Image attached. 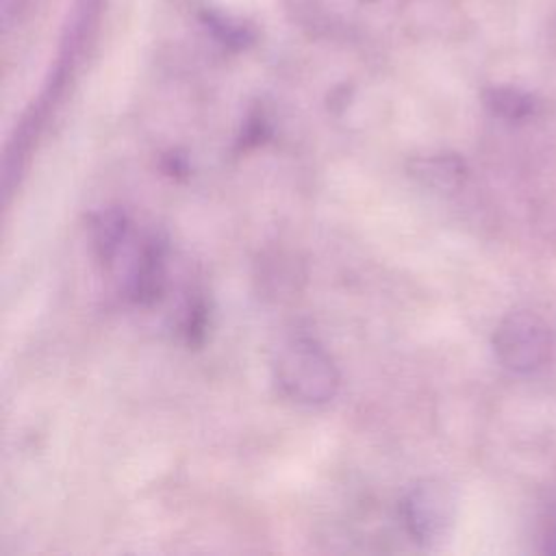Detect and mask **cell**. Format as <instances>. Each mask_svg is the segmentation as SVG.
<instances>
[{
  "label": "cell",
  "instance_id": "obj_9",
  "mask_svg": "<svg viewBox=\"0 0 556 556\" xmlns=\"http://www.w3.org/2000/svg\"><path fill=\"white\" fill-rule=\"evenodd\" d=\"M204 313H206V308H204L200 302H195V304L189 306L187 317H185V324H182V332H185V337H187L189 343L202 341L204 328H206V315H204Z\"/></svg>",
  "mask_w": 556,
  "mask_h": 556
},
{
  "label": "cell",
  "instance_id": "obj_3",
  "mask_svg": "<svg viewBox=\"0 0 556 556\" xmlns=\"http://www.w3.org/2000/svg\"><path fill=\"white\" fill-rule=\"evenodd\" d=\"M493 350L506 369L515 374L536 371L552 352L549 326L530 311L508 313L495 328Z\"/></svg>",
  "mask_w": 556,
  "mask_h": 556
},
{
  "label": "cell",
  "instance_id": "obj_1",
  "mask_svg": "<svg viewBox=\"0 0 556 556\" xmlns=\"http://www.w3.org/2000/svg\"><path fill=\"white\" fill-rule=\"evenodd\" d=\"M98 7V0H78L72 13V22L65 30V39L56 59V65L48 78V83L43 85L41 93L37 96V100L30 104V109L24 113V117L20 119L11 143L7 148V159H4V198L9 200L13 185L20 180L24 165L28 161L30 148L37 141V137L41 135L43 126L48 124L50 115L54 113L56 104L61 102L67 80L74 72V65L78 61L80 48L85 43V35L87 28L93 20V11Z\"/></svg>",
  "mask_w": 556,
  "mask_h": 556
},
{
  "label": "cell",
  "instance_id": "obj_11",
  "mask_svg": "<svg viewBox=\"0 0 556 556\" xmlns=\"http://www.w3.org/2000/svg\"><path fill=\"white\" fill-rule=\"evenodd\" d=\"M552 554H556V528L552 532V539H549V547H547Z\"/></svg>",
  "mask_w": 556,
  "mask_h": 556
},
{
  "label": "cell",
  "instance_id": "obj_8",
  "mask_svg": "<svg viewBox=\"0 0 556 556\" xmlns=\"http://www.w3.org/2000/svg\"><path fill=\"white\" fill-rule=\"evenodd\" d=\"M484 104L486 109L508 122H519L526 119L534 113L536 109V100L526 93L519 91L515 87H491L484 91Z\"/></svg>",
  "mask_w": 556,
  "mask_h": 556
},
{
  "label": "cell",
  "instance_id": "obj_2",
  "mask_svg": "<svg viewBox=\"0 0 556 556\" xmlns=\"http://www.w3.org/2000/svg\"><path fill=\"white\" fill-rule=\"evenodd\" d=\"M276 380L293 402L317 406L337 395L341 378L332 356L315 339L295 337L278 352Z\"/></svg>",
  "mask_w": 556,
  "mask_h": 556
},
{
  "label": "cell",
  "instance_id": "obj_10",
  "mask_svg": "<svg viewBox=\"0 0 556 556\" xmlns=\"http://www.w3.org/2000/svg\"><path fill=\"white\" fill-rule=\"evenodd\" d=\"M28 4H30V0H2V20H4V24H9L13 17H17Z\"/></svg>",
  "mask_w": 556,
  "mask_h": 556
},
{
  "label": "cell",
  "instance_id": "obj_5",
  "mask_svg": "<svg viewBox=\"0 0 556 556\" xmlns=\"http://www.w3.org/2000/svg\"><path fill=\"white\" fill-rule=\"evenodd\" d=\"M165 282L163 245L159 241H148L141 245L128 278V293L139 304H152L159 300Z\"/></svg>",
  "mask_w": 556,
  "mask_h": 556
},
{
  "label": "cell",
  "instance_id": "obj_7",
  "mask_svg": "<svg viewBox=\"0 0 556 556\" xmlns=\"http://www.w3.org/2000/svg\"><path fill=\"white\" fill-rule=\"evenodd\" d=\"M413 174L428 187L454 189L465 180L467 167L456 154H430L413 161Z\"/></svg>",
  "mask_w": 556,
  "mask_h": 556
},
{
  "label": "cell",
  "instance_id": "obj_6",
  "mask_svg": "<svg viewBox=\"0 0 556 556\" xmlns=\"http://www.w3.org/2000/svg\"><path fill=\"white\" fill-rule=\"evenodd\" d=\"M130 222L124 211L106 208L93 215L91 219V239L93 248L104 265H111L113 258L119 254L124 241L128 239Z\"/></svg>",
  "mask_w": 556,
  "mask_h": 556
},
{
  "label": "cell",
  "instance_id": "obj_4",
  "mask_svg": "<svg viewBox=\"0 0 556 556\" xmlns=\"http://www.w3.org/2000/svg\"><path fill=\"white\" fill-rule=\"evenodd\" d=\"M454 493L441 480H424L415 484L400 504L406 532L424 547H434L447 536L454 521Z\"/></svg>",
  "mask_w": 556,
  "mask_h": 556
}]
</instances>
